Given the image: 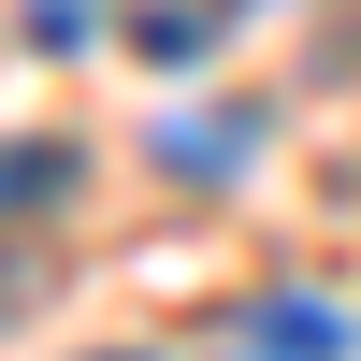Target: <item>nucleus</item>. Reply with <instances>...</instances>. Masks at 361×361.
<instances>
[{
	"label": "nucleus",
	"mask_w": 361,
	"mask_h": 361,
	"mask_svg": "<svg viewBox=\"0 0 361 361\" xmlns=\"http://www.w3.org/2000/svg\"><path fill=\"white\" fill-rule=\"evenodd\" d=\"M15 44H44V58L102 44V0H15Z\"/></svg>",
	"instance_id": "nucleus-4"
},
{
	"label": "nucleus",
	"mask_w": 361,
	"mask_h": 361,
	"mask_svg": "<svg viewBox=\"0 0 361 361\" xmlns=\"http://www.w3.org/2000/svg\"><path fill=\"white\" fill-rule=\"evenodd\" d=\"M130 58H159V73H202V58H217V15H188V0H145V15H130Z\"/></svg>",
	"instance_id": "nucleus-3"
},
{
	"label": "nucleus",
	"mask_w": 361,
	"mask_h": 361,
	"mask_svg": "<svg viewBox=\"0 0 361 361\" xmlns=\"http://www.w3.org/2000/svg\"><path fill=\"white\" fill-rule=\"evenodd\" d=\"M246 159H260V116H173V130H159V173H173V188H231Z\"/></svg>",
	"instance_id": "nucleus-2"
},
{
	"label": "nucleus",
	"mask_w": 361,
	"mask_h": 361,
	"mask_svg": "<svg viewBox=\"0 0 361 361\" xmlns=\"http://www.w3.org/2000/svg\"><path fill=\"white\" fill-rule=\"evenodd\" d=\"M246 347H260V361H347V347H361V318L304 304V289H260V304H246Z\"/></svg>",
	"instance_id": "nucleus-1"
},
{
	"label": "nucleus",
	"mask_w": 361,
	"mask_h": 361,
	"mask_svg": "<svg viewBox=\"0 0 361 361\" xmlns=\"http://www.w3.org/2000/svg\"><path fill=\"white\" fill-rule=\"evenodd\" d=\"M73 188V145H29V159H0V217H15V202H58Z\"/></svg>",
	"instance_id": "nucleus-5"
}]
</instances>
